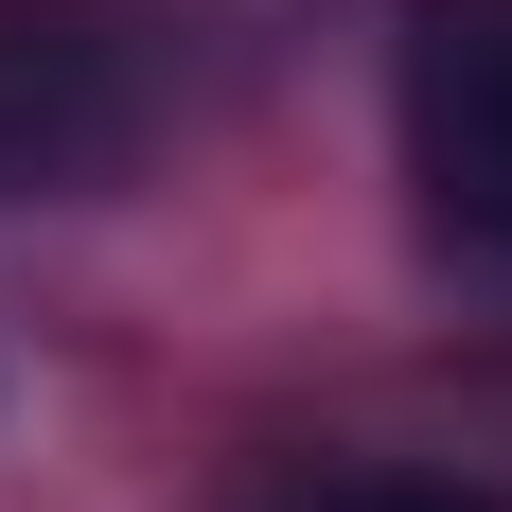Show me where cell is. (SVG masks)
<instances>
[{"mask_svg":"<svg viewBox=\"0 0 512 512\" xmlns=\"http://www.w3.org/2000/svg\"><path fill=\"white\" fill-rule=\"evenodd\" d=\"M230 512H512V495L495 477H442V460H283Z\"/></svg>","mask_w":512,"mask_h":512,"instance_id":"obj_3","label":"cell"},{"mask_svg":"<svg viewBox=\"0 0 512 512\" xmlns=\"http://www.w3.org/2000/svg\"><path fill=\"white\" fill-rule=\"evenodd\" d=\"M159 124L142 0H0V195H89Z\"/></svg>","mask_w":512,"mask_h":512,"instance_id":"obj_1","label":"cell"},{"mask_svg":"<svg viewBox=\"0 0 512 512\" xmlns=\"http://www.w3.org/2000/svg\"><path fill=\"white\" fill-rule=\"evenodd\" d=\"M389 124H407L424 230L512 265V0H407L389 18Z\"/></svg>","mask_w":512,"mask_h":512,"instance_id":"obj_2","label":"cell"}]
</instances>
